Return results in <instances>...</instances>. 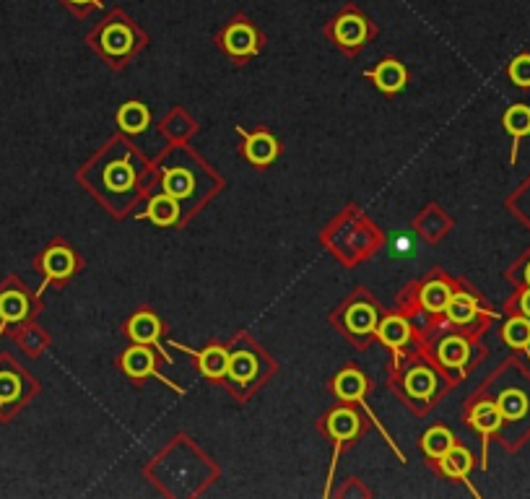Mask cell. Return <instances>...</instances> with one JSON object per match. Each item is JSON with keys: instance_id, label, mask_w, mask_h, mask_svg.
<instances>
[{"instance_id": "9", "label": "cell", "mask_w": 530, "mask_h": 499, "mask_svg": "<svg viewBox=\"0 0 530 499\" xmlns=\"http://www.w3.org/2000/svg\"><path fill=\"white\" fill-rule=\"evenodd\" d=\"M502 125L512 136V154H510V164L518 162V151H520V141L525 136H530V104H512L510 110L502 117Z\"/></svg>"}, {"instance_id": "16", "label": "cell", "mask_w": 530, "mask_h": 499, "mask_svg": "<svg viewBox=\"0 0 530 499\" xmlns=\"http://www.w3.org/2000/svg\"><path fill=\"white\" fill-rule=\"evenodd\" d=\"M123 370L128 372L130 377H162L154 372V354H151L146 346H136V349H130L128 354L123 357Z\"/></svg>"}, {"instance_id": "2", "label": "cell", "mask_w": 530, "mask_h": 499, "mask_svg": "<svg viewBox=\"0 0 530 499\" xmlns=\"http://www.w3.org/2000/svg\"><path fill=\"white\" fill-rule=\"evenodd\" d=\"M89 42L102 58L120 65L128 58H133L138 50H143L146 34L141 32V26L130 19L128 13L115 8V11L107 13L102 24L89 34Z\"/></svg>"}, {"instance_id": "26", "label": "cell", "mask_w": 530, "mask_h": 499, "mask_svg": "<svg viewBox=\"0 0 530 499\" xmlns=\"http://www.w3.org/2000/svg\"><path fill=\"white\" fill-rule=\"evenodd\" d=\"M507 78L518 89H530V52H520L518 58L507 65Z\"/></svg>"}, {"instance_id": "19", "label": "cell", "mask_w": 530, "mask_h": 499, "mask_svg": "<svg viewBox=\"0 0 530 499\" xmlns=\"http://www.w3.org/2000/svg\"><path fill=\"white\" fill-rule=\"evenodd\" d=\"M440 359L442 364H447V367L460 370V367L471 359V346H468V341H463L460 336L445 338L440 346Z\"/></svg>"}, {"instance_id": "17", "label": "cell", "mask_w": 530, "mask_h": 499, "mask_svg": "<svg viewBox=\"0 0 530 499\" xmlns=\"http://www.w3.org/2000/svg\"><path fill=\"white\" fill-rule=\"evenodd\" d=\"M128 331L138 344H156V338L162 333V325H159L156 315H151V312H138L136 318L130 320Z\"/></svg>"}, {"instance_id": "24", "label": "cell", "mask_w": 530, "mask_h": 499, "mask_svg": "<svg viewBox=\"0 0 530 499\" xmlns=\"http://www.w3.org/2000/svg\"><path fill=\"white\" fill-rule=\"evenodd\" d=\"M450 297H453V292H450V286H447L445 281H432V284L424 286L421 302H424V307H427V310L445 312Z\"/></svg>"}, {"instance_id": "7", "label": "cell", "mask_w": 530, "mask_h": 499, "mask_svg": "<svg viewBox=\"0 0 530 499\" xmlns=\"http://www.w3.org/2000/svg\"><path fill=\"white\" fill-rule=\"evenodd\" d=\"M468 422H471V427L484 437V458H486L489 440H492L494 435H499V429H502V414H499L497 403H494L492 398H479V401L471 406Z\"/></svg>"}, {"instance_id": "11", "label": "cell", "mask_w": 530, "mask_h": 499, "mask_svg": "<svg viewBox=\"0 0 530 499\" xmlns=\"http://www.w3.org/2000/svg\"><path fill=\"white\" fill-rule=\"evenodd\" d=\"M502 341L510 349L525 351V357H530V318H525V315H510V320L502 328Z\"/></svg>"}, {"instance_id": "23", "label": "cell", "mask_w": 530, "mask_h": 499, "mask_svg": "<svg viewBox=\"0 0 530 499\" xmlns=\"http://www.w3.org/2000/svg\"><path fill=\"white\" fill-rule=\"evenodd\" d=\"M255 372H258V364H255V357H250V354H245V351H240V354H232L229 357V370L227 375L232 377L234 383H250L255 377Z\"/></svg>"}, {"instance_id": "21", "label": "cell", "mask_w": 530, "mask_h": 499, "mask_svg": "<svg viewBox=\"0 0 530 499\" xmlns=\"http://www.w3.org/2000/svg\"><path fill=\"white\" fill-rule=\"evenodd\" d=\"M453 445H455V437L450 435L445 427L429 429L427 435H424V440H421V448H424V453H427L429 458H434V461H440L442 455L453 448Z\"/></svg>"}, {"instance_id": "4", "label": "cell", "mask_w": 530, "mask_h": 499, "mask_svg": "<svg viewBox=\"0 0 530 499\" xmlns=\"http://www.w3.org/2000/svg\"><path fill=\"white\" fill-rule=\"evenodd\" d=\"M221 50H227L234 60L253 58L255 52L263 45V34L258 26L245 16H234L219 34Z\"/></svg>"}, {"instance_id": "6", "label": "cell", "mask_w": 530, "mask_h": 499, "mask_svg": "<svg viewBox=\"0 0 530 499\" xmlns=\"http://www.w3.org/2000/svg\"><path fill=\"white\" fill-rule=\"evenodd\" d=\"M32 315V299L21 289L16 279H8L0 286V338L11 325H21Z\"/></svg>"}, {"instance_id": "12", "label": "cell", "mask_w": 530, "mask_h": 499, "mask_svg": "<svg viewBox=\"0 0 530 499\" xmlns=\"http://www.w3.org/2000/svg\"><path fill=\"white\" fill-rule=\"evenodd\" d=\"M447 318L453 320V323H471L476 315H489V312H484L479 307V302H476V297L473 294H466V292H458L450 297V302H447L445 307Z\"/></svg>"}, {"instance_id": "30", "label": "cell", "mask_w": 530, "mask_h": 499, "mask_svg": "<svg viewBox=\"0 0 530 499\" xmlns=\"http://www.w3.org/2000/svg\"><path fill=\"white\" fill-rule=\"evenodd\" d=\"M507 206H510L512 211L520 216V221H523L525 227H530V177L523 182V185H520L518 193L512 195L510 201H507Z\"/></svg>"}, {"instance_id": "8", "label": "cell", "mask_w": 530, "mask_h": 499, "mask_svg": "<svg viewBox=\"0 0 530 499\" xmlns=\"http://www.w3.org/2000/svg\"><path fill=\"white\" fill-rule=\"evenodd\" d=\"M39 268L45 273V284L39 286V292H45V286L50 284V281H63L71 276L73 268H76V258H73V253L68 247L55 245L42 253V258H39Z\"/></svg>"}, {"instance_id": "3", "label": "cell", "mask_w": 530, "mask_h": 499, "mask_svg": "<svg viewBox=\"0 0 530 499\" xmlns=\"http://www.w3.org/2000/svg\"><path fill=\"white\" fill-rule=\"evenodd\" d=\"M325 34H328L341 50L356 52L359 47L367 45L369 39H375L377 29L359 8L346 6L341 13H336V16L330 19V24L325 26Z\"/></svg>"}, {"instance_id": "15", "label": "cell", "mask_w": 530, "mask_h": 499, "mask_svg": "<svg viewBox=\"0 0 530 499\" xmlns=\"http://www.w3.org/2000/svg\"><path fill=\"white\" fill-rule=\"evenodd\" d=\"M143 216L154 221V224H159V227H169V224H175L177 216H180L177 198H172L169 193L159 195V198H154V201H151V206L143 211Z\"/></svg>"}, {"instance_id": "10", "label": "cell", "mask_w": 530, "mask_h": 499, "mask_svg": "<svg viewBox=\"0 0 530 499\" xmlns=\"http://www.w3.org/2000/svg\"><path fill=\"white\" fill-rule=\"evenodd\" d=\"M367 76L372 78L382 91H390V94H393V91H401L408 78L406 68H403L398 60H382L375 71H369Z\"/></svg>"}, {"instance_id": "27", "label": "cell", "mask_w": 530, "mask_h": 499, "mask_svg": "<svg viewBox=\"0 0 530 499\" xmlns=\"http://www.w3.org/2000/svg\"><path fill=\"white\" fill-rule=\"evenodd\" d=\"M164 188L172 198H188L193 193V180H190L182 169H169L167 180H164Z\"/></svg>"}, {"instance_id": "33", "label": "cell", "mask_w": 530, "mask_h": 499, "mask_svg": "<svg viewBox=\"0 0 530 499\" xmlns=\"http://www.w3.org/2000/svg\"><path fill=\"white\" fill-rule=\"evenodd\" d=\"M65 8H71L76 16H86V13H91L94 8H99L104 3V0H60Z\"/></svg>"}, {"instance_id": "22", "label": "cell", "mask_w": 530, "mask_h": 499, "mask_svg": "<svg viewBox=\"0 0 530 499\" xmlns=\"http://www.w3.org/2000/svg\"><path fill=\"white\" fill-rule=\"evenodd\" d=\"M328 432L336 437L338 442L351 440V437L359 432V416H356L354 411H336V414L330 416Z\"/></svg>"}, {"instance_id": "31", "label": "cell", "mask_w": 530, "mask_h": 499, "mask_svg": "<svg viewBox=\"0 0 530 499\" xmlns=\"http://www.w3.org/2000/svg\"><path fill=\"white\" fill-rule=\"evenodd\" d=\"M408 390L419 398H429L434 390V375L427 370H416L414 375L408 377Z\"/></svg>"}, {"instance_id": "28", "label": "cell", "mask_w": 530, "mask_h": 499, "mask_svg": "<svg viewBox=\"0 0 530 499\" xmlns=\"http://www.w3.org/2000/svg\"><path fill=\"white\" fill-rule=\"evenodd\" d=\"M377 315L372 307L367 305H356L349 315V328L356 333H372L375 331Z\"/></svg>"}, {"instance_id": "14", "label": "cell", "mask_w": 530, "mask_h": 499, "mask_svg": "<svg viewBox=\"0 0 530 499\" xmlns=\"http://www.w3.org/2000/svg\"><path fill=\"white\" fill-rule=\"evenodd\" d=\"M247 159L258 167H265V164H271L278 154V146L268 133H253V136H247Z\"/></svg>"}, {"instance_id": "5", "label": "cell", "mask_w": 530, "mask_h": 499, "mask_svg": "<svg viewBox=\"0 0 530 499\" xmlns=\"http://www.w3.org/2000/svg\"><path fill=\"white\" fill-rule=\"evenodd\" d=\"M29 396V375L16 367L11 359H0V422H6L13 411Z\"/></svg>"}, {"instance_id": "1", "label": "cell", "mask_w": 530, "mask_h": 499, "mask_svg": "<svg viewBox=\"0 0 530 499\" xmlns=\"http://www.w3.org/2000/svg\"><path fill=\"white\" fill-rule=\"evenodd\" d=\"M492 398L502 414L499 440L507 450H518L530 437V370L518 359L499 367L492 380Z\"/></svg>"}, {"instance_id": "25", "label": "cell", "mask_w": 530, "mask_h": 499, "mask_svg": "<svg viewBox=\"0 0 530 499\" xmlns=\"http://www.w3.org/2000/svg\"><path fill=\"white\" fill-rule=\"evenodd\" d=\"M377 336H380L382 344H388L390 349H398L401 344H406L411 331H408V325L403 318H388L380 325V333H377Z\"/></svg>"}, {"instance_id": "18", "label": "cell", "mask_w": 530, "mask_h": 499, "mask_svg": "<svg viewBox=\"0 0 530 499\" xmlns=\"http://www.w3.org/2000/svg\"><path fill=\"white\" fill-rule=\"evenodd\" d=\"M336 396L343 398V401H362L364 390H367V383H364V375L356 370H343L341 375L336 377Z\"/></svg>"}, {"instance_id": "32", "label": "cell", "mask_w": 530, "mask_h": 499, "mask_svg": "<svg viewBox=\"0 0 530 499\" xmlns=\"http://www.w3.org/2000/svg\"><path fill=\"white\" fill-rule=\"evenodd\" d=\"M510 281L518 286V289L530 286V250L518 260V263H515V268L510 271Z\"/></svg>"}, {"instance_id": "13", "label": "cell", "mask_w": 530, "mask_h": 499, "mask_svg": "<svg viewBox=\"0 0 530 499\" xmlns=\"http://www.w3.org/2000/svg\"><path fill=\"white\" fill-rule=\"evenodd\" d=\"M440 468L442 474L450 476V479H468V474H471L473 468V455L468 453L466 448L453 445V448L447 450V453L440 458Z\"/></svg>"}, {"instance_id": "29", "label": "cell", "mask_w": 530, "mask_h": 499, "mask_svg": "<svg viewBox=\"0 0 530 499\" xmlns=\"http://www.w3.org/2000/svg\"><path fill=\"white\" fill-rule=\"evenodd\" d=\"M120 123H123L125 130H141L146 128V123H149V112H146L143 104L130 102L125 104L123 112H120Z\"/></svg>"}, {"instance_id": "20", "label": "cell", "mask_w": 530, "mask_h": 499, "mask_svg": "<svg viewBox=\"0 0 530 499\" xmlns=\"http://www.w3.org/2000/svg\"><path fill=\"white\" fill-rule=\"evenodd\" d=\"M195 357H198V362H201L203 375L214 377V380H219V377L227 375L229 354L221 349V346H211V349H206L203 354H195Z\"/></svg>"}]
</instances>
